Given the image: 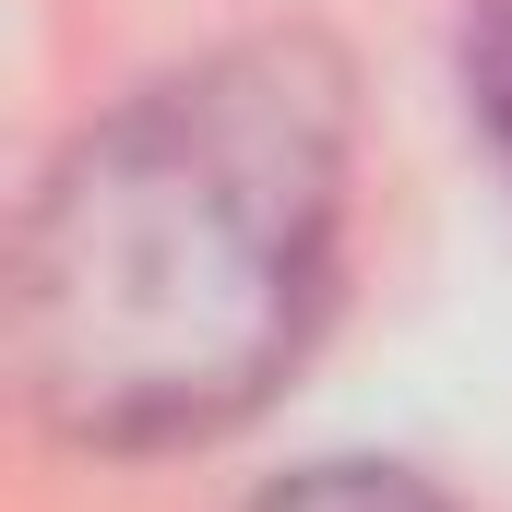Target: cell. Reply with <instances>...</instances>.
Wrapping results in <instances>:
<instances>
[{
	"mask_svg": "<svg viewBox=\"0 0 512 512\" xmlns=\"http://www.w3.org/2000/svg\"><path fill=\"white\" fill-rule=\"evenodd\" d=\"M358 84L227 36L72 131L12 239V370L72 453H203L310 358L346 274Z\"/></svg>",
	"mask_w": 512,
	"mask_h": 512,
	"instance_id": "obj_1",
	"label": "cell"
},
{
	"mask_svg": "<svg viewBox=\"0 0 512 512\" xmlns=\"http://www.w3.org/2000/svg\"><path fill=\"white\" fill-rule=\"evenodd\" d=\"M239 512H453L429 477H405V465H370V453H334V465H298V477H274L262 501Z\"/></svg>",
	"mask_w": 512,
	"mask_h": 512,
	"instance_id": "obj_2",
	"label": "cell"
},
{
	"mask_svg": "<svg viewBox=\"0 0 512 512\" xmlns=\"http://www.w3.org/2000/svg\"><path fill=\"white\" fill-rule=\"evenodd\" d=\"M453 84H465V131L489 143V167L512 179V0H477V12H465Z\"/></svg>",
	"mask_w": 512,
	"mask_h": 512,
	"instance_id": "obj_3",
	"label": "cell"
}]
</instances>
